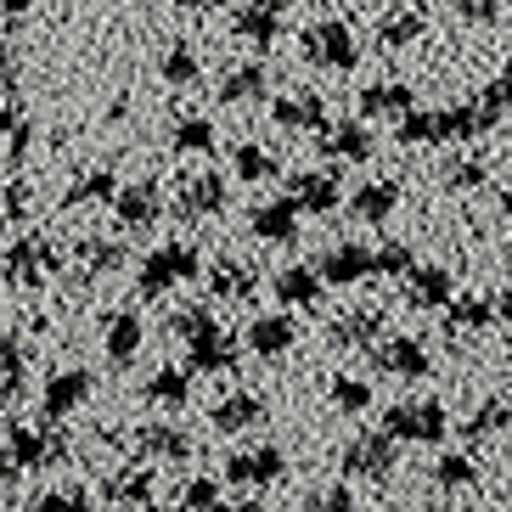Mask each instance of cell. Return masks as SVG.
Listing matches in <instances>:
<instances>
[{"label": "cell", "instance_id": "47", "mask_svg": "<svg viewBox=\"0 0 512 512\" xmlns=\"http://www.w3.org/2000/svg\"><path fill=\"white\" fill-rule=\"evenodd\" d=\"M411 34H417V17H400V23H389V29H377V40H394V46H400V40H411Z\"/></svg>", "mask_w": 512, "mask_h": 512}, {"label": "cell", "instance_id": "16", "mask_svg": "<svg viewBox=\"0 0 512 512\" xmlns=\"http://www.w3.org/2000/svg\"><path fill=\"white\" fill-rule=\"evenodd\" d=\"M321 282L327 276L310 271V265H287V271H276V299H282V310H316Z\"/></svg>", "mask_w": 512, "mask_h": 512}, {"label": "cell", "instance_id": "34", "mask_svg": "<svg viewBox=\"0 0 512 512\" xmlns=\"http://www.w3.org/2000/svg\"><path fill=\"white\" fill-rule=\"evenodd\" d=\"M214 293H220V299H248V293H254V276L242 271L237 259H220V265H214Z\"/></svg>", "mask_w": 512, "mask_h": 512}, {"label": "cell", "instance_id": "9", "mask_svg": "<svg viewBox=\"0 0 512 512\" xmlns=\"http://www.w3.org/2000/svg\"><path fill=\"white\" fill-rule=\"evenodd\" d=\"M316 271L327 276L332 287H355V282H366V276H377V248H361V242H332L327 254H321Z\"/></svg>", "mask_w": 512, "mask_h": 512}, {"label": "cell", "instance_id": "55", "mask_svg": "<svg viewBox=\"0 0 512 512\" xmlns=\"http://www.w3.org/2000/svg\"><path fill=\"white\" fill-rule=\"evenodd\" d=\"M428 512H445V507H428Z\"/></svg>", "mask_w": 512, "mask_h": 512}, {"label": "cell", "instance_id": "45", "mask_svg": "<svg viewBox=\"0 0 512 512\" xmlns=\"http://www.w3.org/2000/svg\"><path fill=\"white\" fill-rule=\"evenodd\" d=\"M164 74L175 79V85H192V79H197V57H192V51H175V57L164 62Z\"/></svg>", "mask_w": 512, "mask_h": 512}, {"label": "cell", "instance_id": "13", "mask_svg": "<svg viewBox=\"0 0 512 512\" xmlns=\"http://www.w3.org/2000/svg\"><path fill=\"white\" fill-rule=\"evenodd\" d=\"M406 304L411 310H451L456 293H451V271L445 265H417L406 276Z\"/></svg>", "mask_w": 512, "mask_h": 512}, {"label": "cell", "instance_id": "1", "mask_svg": "<svg viewBox=\"0 0 512 512\" xmlns=\"http://www.w3.org/2000/svg\"><path fill=\"white\" fill-rule=\"evenodd\" d=\"M175 332L186 338V366H192V372L214 377V372H231V366H237V344H231L226 327L214 316H203L197 304L175 316Z\"/></svg>", "mask_w": 512, "mask_h": 512}, {"label": "cell", "instance_id": "38", "mask_svg": "<svg viewBox=\"0 0 512 512\" xmlns=\"http://www.w3.org/2000/svg\"><path fill=\"white\" fill-rule=\"evenodd\" d=\"M181 512H226V501H220V484L214 479H192L181 490Z\"/></svg>", "mask_w": 512, "mask_h": 512}, {"label": "cell", "instance_id": "20", "mask_svg": "<svg viewBox=\"0 0 512 512\" xmlns=\"http://www.w3.org/2000/svg\"><path fill=\"white\" fill-rule=\"evenodd\" d=\"M338 349H366V344H383V310H349L344 321H332V332H327Z\"/></svg>", "mask_w": 512, "mask_h": 512}, {"label": "cell", "instance_id": "26", "mask_svg": "<svg viewBox=\"0 0 512 512\" xmlns=\"http://www.w3.org/2000/svg\"><path fill=\"white\" fill-rule=\"evenodd\" d=\"M490 321H501V310L490 299H479V293H462V299L451 304V316H445V327L462 338V332H484Z\"/></svg>", "mask_w": 512, "mask_h": 512}, {"label": "cell", "instance_id": "4", "mask_svg": "<svg viewBox=\"0 0 512 512\" xmlns=\"http://www.w3.org/2000/svg\"><path fill=\"white\" fill-rule=\"evenodd\" d=\"M394 445H400V439H389L383 428H372V434H355V439H349L338 462H344L349 479H361V484H383V479L394 473V467H400V451H394Z\"/></svg>", "mask_w": 512, "mask_h": 512}, {"label": "cell", "instance_id": "33", "mask_svg": "<svg viewBox=\"0 0 512 512\" xmlns=\"http://www.w3.org/2000/svg\"><path fill=\"white\" fill-rule=\"evenodd\" d=\"M226 102H259V96H265V68H259V62H248V68H237V74L226 79Z\"/></svg>", "mask_w": 512, "mask_h": 512}, {"label": "cell", "instance_id": "36", "mask_svg": "<svg viewBox=\"0 0 512 512\" xmlns=\"http://www.w3.org/2000/svg\"><path fill=\"white\" fill-rule=\"evenodd\" d=\"M0 372H6V383H0V389H6V406H12L17 389H23V372H29V344H17V332L6 338V366H0Z\"/></svg>", "mask_w": 512, "mask_h": 512}, {"label": "cell", "instance_id": "5", "mask_svg": "<svg viewBox=\"0 0 512 512\" xmlns=\"http://www.w3.org/2000/svg\"><path fill=\"white\" fill-rule=\"evenodd\" d=\"M282 479H287L282 445H248V451L226 456V484H237V490H265V484H282Z\"/></svg>", "mask_w": 512, "mask_h": 512}, {"label": "cell", "instance_id": "12", "mask_svg": "<svg viewBox=\"0 0 512 512\" xmlns=\"http://www.w3.org/2000/svg\"><path fill=\"white\" fill-rule=\"evenodd\" d=\"M141 400L158 411H181L192 406V366H158V372L141 383Z\"/></svg>", "mask_w": 512, "mask_h": 512}, {"label": "cell", "instance_id": "29", "mask_svg": "<svg viewBox=\"0 0 512 512\" xmlns=\"http://www.w3.org/2000/svg\"><path fill=\"white\" fill-rule=\"evenodd\" d=\"M434 484L439 490H467V484H479V467H473L467 451H445L434 462Z\"/></svg>", "mask_w": 512, "mask_h": 512}, {"label": "cell", "instance_id": "37", "mask_svg": "<svg viewBox=\"0 0 512 512\" xmlns=\"http://www.w3.org/2000/svg\"><path fill=\"white\" fill-rule=\"evenodd\" d=\"M361 107L372 113V119H377V113H406L411 91H406V85H372V91L361 96Z\"/></svg>", "mask_w": 512, "mask_h": 512}, {"label": "cell", "instance_id": "10", "mask_svg": "<svg viewBox=\"0 0 512 512\" xmlns=\"http://www.w3.org/2000/svg\"><path fill=\"white\" fill-rule=\"evenodd\" d=\"M136 451L147 456V462H192L197 439L186 434L181 422H147L136 434Z\"/></svg>", "mask_w": 512, "mask_h": 512}, {"label": "cell", "instance_id": "21", "mask_svg": "<svg viewBox=\"0 0 512 512\" xmlns=\"http://www.w3.org/2000/svg\"><path fill=\"white\" fill-rule=\"evenodd\" d=\"M310 62H321V68H355V40H349L344 23H321L310 34Z\"/></svg>", "mask_w": 512, "mask_h": 512}, {"label": "cell", "instance_id": "46", "mask_svg": "<svg viewBox=\"0 0 512 512\" xmlns=\"http://www.w3.org/2000/svg\"><path fill=\"white\" fill-rule=\"evenodd\" d=\"M484 186V164H456L451 169V192H479Z\"/></svg>", "mask_w": 512, "mask_h": 512}, {"label": "cell", "instance_id": "6", "mask_svg": "<svg viewBox=\"0 0 512 512\" xmlns=\"http://www.w3.org/2000/svg\"><path fill=\"white\" fill-rule=\"evenodd\" d=\"M91 394H96V377L85 372V366L51 372V377H46V394H40V417H46V422H68L74 411L91 406Z\"/></svg>", "mask_w": 512, "mask_h": 512}, {"label": "cell", "instance_id": "23", "mask_svg": "<svg viewBox=\"0 0 512 512\" xmlns=\"http://www.w3.org/2000/svg\"><path fill=\"white\" fill-rule=\"evenodd\" d=\"M394 203H400V192H394V181H366L361 192L349 197V214L361 220V226H383L394 214Z\"/></svg>", "mask_w": 512, "mask_h": 512}, {"label": "cell", "instance_id": "54", "mask_svg": "<svg viewBox=\"0 0 512 512\" xmlns=\"http://www.w3.org/2000/svg\"><path fill=\"white\" fill-rule=\"evenodd\" d=\"M507 377H512V349H507Z\"/></svg>", "mask_w": 512, "mask_h": 512}, {"label": "cell", "instance_id": "39", "mask_svg": "<svg viewBox=\"0 0 512 512\" xmlns=\"http://www.w3.org/2000/svg\"><path fill=\"white\" fill-rule=\"evenodd\" d=\"M79 254H85V265H91L96 276H102V271H119V265H124V248H119L113 237H91Z\"/></svg>", "mask_w": 512, "mask_h": 512}, {"label": "cell", "instance_id": "53", "mask_svg": "<svg viewBox=\"0 0 512 512\" xmlns=\"http://www.w3.org/2000/svg\"><path fill=\"white\" fill-rule=\"evenodd\" d=\"M501 209H507V214H512V192H501Z\"/></svg>", "mask_w": 512, "mask_h": 512}, {"label": "cell", "instance_id": "31", "mask_svg": "<svg viewBox=\"0 0 512 512\" xmlns=\"http://www.w3.org/2000/svg\"><path fill=\"white\" fill-rule=\"evenodd\" d=\"M12 271H6V282H40L51 265V254L40 248V242H23V248H12V259H6Z\"/></svg>", "mask_w": 512, "mask_h": 512}, {"label": "cell", "instance_id": "41", "mask_svg": "<svg viewBox=\"0 0 512 512\" xmlns=\"http://www.w3.org/2000/svg\"><path fill=\"white\" fill-rule=\"evenodd\" d=\"M119 203V186H113V175L107 169H96V175H85V181L74 186V203Z\"/></svg>", "mask_w": 512, "mask_h": 512}, {"label": "cell", "instance_id": "19", "mask_svg": "<svg viewBox=\"0 0 512 512\" xmlns=\"http://www.w3.org/2000/svg\"><path fill=\"white\" fill-rule=\"evenodd\" d=\"M254 237L259 242H293V237H299V203H293V197L259 203V209H254Z\"/></svg>", "mask_w": 512, "mask_h": 512}, {"label": "cell", "instance_id": "14", "mask_svg": "<svg viewBox=\"0 0 512 512\" xmlns=\"http://www.w3.org/2000/svg\"><path fill=\"white\" fill-rule=\"evenodd\" d=\"M152 496H158V473L152 467H119V473H107V501L113 507H152Z\"/></svg>", "mask_w": 512, "mask_h": 512}, {"label": "cell", "instance_id": "18", "mask_svg": "<svg viewBox=\"0 0 512 512\" xmlns=\"http://www.w3.org/2000/svg\"><path fill=\"white\" fill-rule=\"evenodd\" d=\"M158 209H164V197H158V186L152 181H136V186H124L119 203H113V214H119V226L124 231H141L158 220Z\"/></svg>", "mask_w": 512, "mask_h": 512}, {"label": "cell", "instance_id": "44", "mask_svg": "<svg viewBox=\"0 0 512 512\" xmlns=\"http://www.w3.org/2000/svg\"><path fill=\"white\" fill-rule=\"evenodd\" d=\"M237 175H242V181H271V175H276L271 152H259V147H242V152H237Z\"/></svg>", "mask_w": 512, "mask_h": 512}, {"label": "cell", "instance_id": "15", "mask_svg": "<svg viewBox=\"0 0 512 512\" xmlns=\"http://www.w3.org/2000/svg\"><path fill=\"white\" fill-rule=\"evenodd\" d=\"M209 422H214V434H248V428L265 422V400L248 394V389H237V394H226V400L209 411Z\"/></svg>", "mask_w": 512, "mask_h": 512}, {"label": "cell", "instance_id": "28", "mask_svg": "<svg viewBox=\"0 0 512 512\" xmlns=\"http://www.w3.org/2000/svg\"><path fill=\"white\" fill-rule=\"evenodd\" d=\"M400 141H411V147H422V141H456V124H451V113H411L400 124Z\"/></svg>", "mask_w": 512, "mask_h": 512}, {"label": "cell", "instance_id": "11", "mask_svg": "<svg viewBox=\"0 0 512 512\" xmlns=\"http://www.w3.org/2000/svg\"><path fill=\"white\" fill-rule=\"evenodd\" d=\"M293 344H299V321L287 316V310L248 321V349H254L259 361H282V355H287Z\"/></svg>", "mask_w": 512, "mask_h": 512}, {"label": "cell", "instance_id": "40", "mask_svg": "<svg viewBox=\"0 0 512 512\" xmlns=\"http://www.w3.org/2000/svg\"><path fill=\"white\" fill-rule=\"evenodd\" d=\"M299 512H355V496H349L344 484H327V490H310Z\"/></svg>", "mask_w": 512, "mask_h": 512}, {"label": "cell", "instance_id": "25", "mask_svg": "<svg viewBox=\"0 0 512 512\" xmlns=\"http://www.w3.org/2000/svg\"><path fill=\"white\" fill-rule=\"evenodd\" d=\"M507 428H512V406H507V400H484V406L467 411L462 439H467V445H479V439H496V434H507Z\"/></svg>", "mask_w": 512, "mask_h": 512}, {"label": "cell", "instance_id": "30", "mask_svg": "<svg viewBox=\"0 0 512 512\" xmlns=\"http://www.w3.org/2000/svg\"><path fill=\"white\" fill-rule=\"evenodd\" d=\"M327 400H332L338 411H344V417H355V411L372 406V383H366V377H332Z\"/></svg>", "mask_w": 512, "mask_h": 512}, {"label": "cell", "instance_id": "42", "mask_svg": "<svg viewBox=\"0 0 512 512\" xmlns=\"http://www.w3.org/2000/svg\"><path fill=\"white\" fill-rule=\"evenodd\" d=\"M417 265H411V248L406 242H383L377 248V276H411Z\"/></svg>", "mask_w": 512, "mask_h": 512}, {"label": "cell", "instance_id": "32", "mask_svg": "<svg viewBox=\"0 0 512 512\" xmlns=\"http://www.w3.org/2000/svg\"><path fill=\"white\" fill-rule=\"evenodd\" d=\"M29 512H96V501H91V490L68 484V490H46V496H34Z\"/></svg>", "mask_w": 512, "mask_h": 512}, {"label": "cell", "instance_id": "24", "mask_svg": "<svg viewBox=\"0 0 512 512\" xmlns=\"http://www.w3.org/2000/svg\"><path fill=\"white\" fill-rule=\"evenodd\" d=\"M287 197H293L304 214H332L338 209V181H332V175H293Z\"/></svg>", "mask_w": 512, "mask_h": 512}, {"label": "cell", "instance_id": "35", "mask_svg": "<svg viewBox=\"0 0 512 512\" xmlns=\"http://www.w3.org/2000/svg\"><path fill=\"white\" fill-rule=\"evenodd\" d=\"M276 119L287 130H310V124H321V102L316 96H287V102H276Z\"/></svg>", "mask_w": 512, "mask_h": 512}, {"label": "cell", "instance_id": "8", "mask_svg": "<svg viewBox=\"0 0 512 512\" xmlns=\"http://www.w3.org/2000/svg\"><path fill=\"white\" fill-rule=\"evenodd\" d=\"M372 361L383 366L389 377H406V383H417V377L434 372V355H428V344H422V338H411V332H394V338H383V344L372 349Z\"/></svg>", "mask_w": 512, "mask_h": 512}, {"label": "cell", "instance_id": "48", "mask_svg": "<svg viewBox=\"0 0 512 512\" xmlns=\"http://www.w3.org/2000/svg\"><path fill=\"white\" fill-rule=\"evenodd\" d=\"M484 107H512V74L490 85V96H484Z\"/></svg>", "mask_w": 512, "mask_h": 512}, {"label": "cell", "instance_id": "52", "mask_svg": "<svg viewBox=\"0 0 512 512\" xmlns=\"http://www.w3.org/2000/svg\"><path fill=\"white\" fill-rule=\"evenodd\" d=\"M186 6H192V12H209V6H220V0H186Z\"/></svg>", "mask_w": 512, "mask_h": 512}, {"label": "cell", "instance_id": "17", "mask_svg": "<svg viewBox=\"0 0 512 512\" xmlns=\"http://www.w3.org/2000/svg\"><path fill=\"white\" fill-rule=\"evenodd\" d=\"M141 344H147V327H141V316H130V310H119V316L107 321L102 332V349H107V361L113 366H130L141 355Z\"/></svg>", "mask_w": 512, "mask_h": 512}, {"label": "cell", "instance_id": "50", "mask_svg": "<svg viewBox=\"0 0 512 512\" xmlns=\"http://www.w3.org/2000/svg\"><path fill=\"white\" fill-rule=\"evenodd\" d=\"M496 310H501V321H512V287H507V293L496 299Z\"/></svg>", "mask_w": 512, "mask_h": 512}, {"label": "cell", "instance_id": "49", "mask_svg": "<svg viewBox=\"0 0 512 512\" xmlns=\"http://www.w3.org/2000/svg\"><path fill=\"white\" fill-rule=\"evenodd\" d=\"M462 17H479L484 23V17H496V6H490V0H462Z\"/></svg>", "mask_w": 512, "mask_h": 512}, {"label": "cell", "instance_id": "2", "mask_svg": "<svg viewBox=\"0 0 512 512\" xmlns=\"http://www.w3.org/2000/svg\"><path fill=\"white\" fill-rule=\"evenodd\" d=\"M383 434L400 439V445H439L451 434V411L439 400H394L383 411Z\"/></svg>", "mask_w": 512, "mask_h": 512}, {"label": "cell", "instance_id": "51", "mask_svg": "<svg viewBox=\"0 0 512 512\" xmlns=\"http://www.w3.org/2000/svg\"><path fill=\"white\" fill-rule=\"evenodd\" d=\"M226 512H259L254 501H226Z\"/></svg>", "mask_w": 512, "mask_h": 512}, {"label": "cell", "instance_id": "43", "mask_svg": "<svg viewBox=\"0 0 512 512\" xmlns=\"http://www.w3.org/2000/svg\"><path fill=\"white\" fill-rule=\"evenodd\" d=\"M175 147L181 152H209L214 147V124L209 119H186L181 130H175Z\"/></svg>", "mask_w": 512, "mask_h": 512}, {"label": "cell", "instance_id": "3", "mask_svg": "<svg viewBox=\"0 0 512 512\" xmlns=\"http://www.w3.org/2000/svg\"><path fill=\"white\" fill-rule=\"evenodd\" d=\"M203 276V259H197L192 242H164V248H152L147 265H141V299H164L169 287L192 282Z\"/></svg>", "mask_w": 512, "mask_h": 512}, {"label": "cell", "instance_id": "27", "mask_svg": "<svg viewBox=\"0 0 512 512\" xmlns=\"http://www.w3.org/2000/svg\"><path fill=\"white\" fill-rule=\"evenodd\" d=\"M327 158H349V164H366L372 158V130L366 124H338V130H327Z\"/></svg>", "mask_w": 512, "mask_h": 512}, {"label": "cell", "instance_id": "7", "mask_svg": "<svg viewBox=\"0 0 512 512\" xmlns=\"http://www.w3.org/2000/svg\"><path fill=\"white\" fill-rule=\"evenodd\" d=\"M68 456V439L62 434H40V428H29V422H6V462L12 467H51Z\"/></svg>", "mask_w": 512, "mask_h": 512}, {"label": "cell", "instance_id": "22", "mask_svg": "<svg viewBox=\"0 0 512 512\" xmlns=\"http://www.w3.org/2000/svg\"><path fill=\"white\" fill-rule=\"evenodd\" d=\"M226 209V181L220 175H192L181 186V220H203V214Z\"/></svg>", "mask_w": 512, "mask_h": 512}]
</instances>
